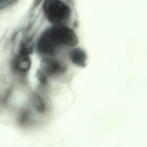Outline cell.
<instances>
[{
  "label": "cell",
  "instance_id": "8",
  "mask_svg": "<svg viewBox=\"0 0 147 147\" xmlns=\"http://www.w3.org/2000/svg\"><path fill=\"white\" fill-rule=\"evenodd\" d=\"M29 117V112L26 110L22 111L18 118L19 123L21 125L26 124L28 121Z\"/></svg>",
  "mask_w": 147,
  "mask_h": 147
},
{
  "label": "cell",
  "instance_id": "5",
  "mask_svg": "<svg viewBox=\"0 0 147 147\" xmlns=\"http://www.w3.org/2000/svg\"><path fill=\"white\" fill-rule=\"evenodd\" d=\"M69 56L71 62L77 66L82 68L86 66L87 55L85 51L81 48L75 47L72 49Z\"/></svg>",
  "mask_w": 147,
  "mask_h": 147
},
{
  "label": "cell",
  "instance_id": "9",
  "mask_svg": "<svg viewBox=\"0 0 147 147\" xmlns=\"http://www.w3.org/2000/svg\"><path fill=\"white\" fill-rule=\"evenodd\" d=\"M37 75H38V79L39 81L42 83V84H45L46 83V75L41 70L39 71L38 73H37Z\"/></svg>",
  "mask_w": 147,
  "mask_h": 147
},
{
  "label": "cell",
  "instance_id": "1",
  "mask_svg": "<svg viewBox=\"0 0 147 147\" xmlns=\"http://www.w3.org/2000/svg\"><path fill=\"white\" fill-rule=\"evenodd\" d=\"M78 42L77 34L68 27L54 26L41 34L36 43V48L41 55L51 57L60 47L75 46Z\"/></svg>",
  "mask_w": 147,
  "mask_h": 147
},
{
  "label": "cell",
  "instance_id": "4",
  "mask_svg": "<svg viewBox=\"0 0 147 147\" xmlns=\"http://www.w3.org/2000/svg\"><path fill=\"white\" fill-rule=\"evenodd\" d=\"M14 69L20 73H26L30 70L32 65L30 56L18 54L13 61Z\"/></svg>",
  "mask_w": 147,
  "mask_h": 147
},
{
  "label": "cell",
  "instance_id": "3",
  "mask_svg": "<svg viewBox=\"0 0 147 147\" xmlns=\"http://www.w3.org/2000/svg\"><path fill=\"white\" fill-rule=\"evenodd\" d=\"M41 68L46 76H54L64 73L66 66L64 63L51 57H45L41 60Z\"/></svg>",
  "mask_w": 147,
  "mask_h": 147
},
{
  "label": "cell",
  "instance_id": "6",
  "mask_svg": "<svg viewBox=\"0 0 147 147\" xmlns=\"http://www.w3.org/2000/svg\"><path fill=\"white\" fill-rule=\"evenodd\" d=\"M33 45L32 41L29 40H26L22 41L20 45L19 54L30 56L33 51Z\"/></svg>",
  "mask_w": 147,
  "mask_h": 147
},
{
  "label": "cell",
  "instance_id": "2",
  "mask_svg": "<svg viewBox=\"0 0 147 147\" xmlns=\"http://www.w3.org/2000/svg\"><path fill=\"white\" fill-rule=\"evenodd\" d=\"M43 10L47 19L54 26L64 25L70 16V7L61 0H45Z\"/></svg>",
  "mask_w": 147,
  "mask_h": 147
},
{
  "label": "cell",
  "instance_id": "7",
  "mask_svg": "<svg viewBox=\"0 0 147 147\" xmlns=\"http://www.w3.org/2000/svg\"><path fill=\"white\" fill-rule=\"evenodd\" d=\"M33 104L37 111L41 113L45 111L46 105L43 99L39 95H35L33 97Z\"/></svg>",
  "mask_w": 147,
  "mask_h": 147
}]
</instances>
